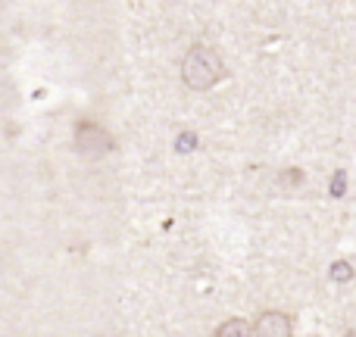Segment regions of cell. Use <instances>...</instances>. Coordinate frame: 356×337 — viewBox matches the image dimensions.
I'll use <instances>...</instances> for the list:
<instances>
[{
  "mask_svg": "<svg viewBox=\"0 0 356 337\" xmlns=\"http://www.w3.org/2000/svg\"><path fill=\"white\" fill-rule=\"evenodd\" d=\"M225 60L219 50L209 44H194L188 54L181 56V81L188 91H209L225 79Z\"/></svg>",
  "mask_w": 356,
  "mask_h": 337,
  "instance_id": "cell-1",
  "label": "cell"
},
{
  "mask_svg": "<svg viewBox=\"0 0 356 337\" xmlns=\"http://www.w3.org/2000/svg\"><path fill=\"white\" fill-rule=\"evenodd\" d=\"M72 141H75V154L85 156V160H104V156L113 154V147H116L110 129H104V125L94 122V119H81V122L75 125Z\"/></svg>",
  "mask_w": 356,
  "mask_h": 337,
  "instance_id": "cell-2",
  "label": "cell"
},
{
  "mask_svg": "<svg viewBox=\"0 0 356 337\" xmlns=\"http://www.w3.org/2000/svg\"><path fill=\"white\" fill-rule=\"evenodd\" d=\"M250 337H294V319L282 309H266L250 322Z\"/></svg>",
  "mask_w": 356,
  "mask_h": 337,
  "instance_id": "cell-3",
  "label": "cell"
},
{
  "mask_svg": "<svg viewBox=\"0 0 356 337\" xmlns=\"http://www.w3.org/2000/svg\"><path fill=\"white\" fill-rule=\"evenodd\" d=\"M213 337H250V322L232 315V319H225L219 328H216Z\"/></svg>",
  "mask_w": 356,
  "mask_h": 337,
  "instance_id": "cell-4",
  "label": "cell"
},
{
  "mask_svg": "<svg viewBox=\"0 0 356 337\" xmlns=\"http://www.w3.org/2000/svg\"><path fill=\"white\" fill-rule=\"evenodd\" d=\"M353 265L347 263V259H338V263L332 265V269H328V278H332L334 284H347V281H353Z\"/></svg>",
  "mask_w": 356,
  "mask_h": 337,
  "instance_id": "cell-5",
  "label": "cell"
},
{
  "mask_svg": "<svg viewBox=\"0 0 356 337\" xmlns=\"http://www.w3.org/2000/svg\"><path fill=\"white\" fill-rule=\"evenodd\" d=\"M197 144H200V138H197L194 131H181V135L175 138V150H178V154H194Z\"/></svg>",
  "mask_w": 356,
  "mask_h": 337,
  "instance_id": "cell-6",
  "label": "cell"
},
{
  "mask_svg": "<svg viewBox=\"0 0 356 337\" xmlns=\"http://www.w3.org/2000/svg\"><path fill=\"white\" fill-rule=\"evenodd\" d=\"M328 194L332 197H344L347 194V172L344 169H338L332 175V181H328Z\"/></svg>",
  "mask_w": 356,
  "mask_h": 337,
  "instance_id": "cell-7",
  "label": "cell"
},
{
  "mask_svg": "<svg viewBox=\"0 0 356 337\" xmlns=\"http://www.w3.org/2000/svg\"><path fill=\"white\" fill-rule=\"evenodd\" d=\"M282 184H288V188H300L303 184V172L300 169H288V172H282V178H278Z\"/></svg>",
  "mask_w": 356,
  "mask_h": 337,
  "instance_id": "cell-8",
  "label": "cell"
},
{
  "mask_svg": "<svg viewBox=\"0 0 356 337\" xmlns=\"http://www.w3.org/2000/svg\"><path fill=\"white\" fill-rule=\"evenodd\" d=\"M344 337H356V331H347V334H344Z\"/></svg>",
  "mask_w": 356,
  "mask_h": 337,
  "instance_id": "cell-9",
  "label": "cell"
}]
</instances>
